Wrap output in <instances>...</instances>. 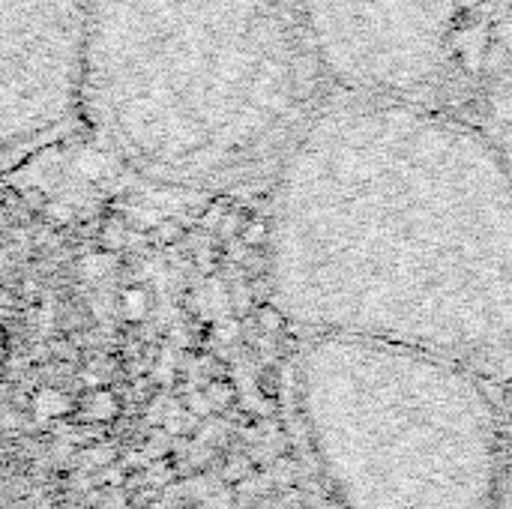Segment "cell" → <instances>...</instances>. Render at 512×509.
<instances>
[{
  "label": "cell",
  "instance_id": "1",
  "mask_svg": "<svg viewBox=\"0 0 512 509\" xmlns=\"http://www.w3.org/2000/svg\"><path fill=\"white\" fill-rule=\"evenodd\" d=\"M270 249L276 300L312 339L456 363L512 351V171L420 102L318 111L285 150Z\"/></svg>",
  "mask_w": 512,
  "mask_h": 509
},
{
  "label": "cell",
  "instance_id": "6",
  "mask_svg": "<svg viewBox=\"0 0 512 509\" xmlns=\"http://www.w3.org/2000/svg\"><path fill=\"white\" fill-rule=\"evenodd\" d=\"M489 63L501 66L504 72H512V0H498Z\"/></svg>",
  "mask_w": 512,
  "mask_h": 509
},
{
  "label": "cell",
  "instance_id": "3",
  "mask_svg": "<svg viewBox=\"0 0 512 509\" xmlns=\"http://www.w3.org/2000/svg\"><path fill=\"white\" fill-rule=\"evenodd\" d=\"M297 393L348 509H486L495 414L462 363L315 336L297 363Z\"/></svg>",
  "mask_w": 512,
  "mask_h": 509
},
{
  "label": "cell",
  "instance_id": "4",
  "mask_svg": "<svg viewBox=\"0 0 512 509\" xmlns=\"http://www.w3.org/2000/svg\"><path fill=\"white\" fill-rule=\"evenodd\" d=\"M324 78L417 102L489 63L498 0H294Z\"/></svg>",
  "mask_w": 512,
  "mask_h": 509
},
{
  "label": "cell",
  "instance_id": "5",
  "mask_svg": "<svg viewBox=\"0 0 512 509\" xmlns=\"http://www.w3.org/2000/svg\"><path fill=\"white\" fill-rule=\"evenodd\" d=\"M93 0H0L6 153L63 126L84 99Z\"/></svg>",
  "mask_w": 512,
  "mask_h": 509
},
{
  "label": "cell",
  "instance_id": "2",
  "mask_svg": "<svg viewBox=\"0 0 512 509\" xmlns=\"http://www.w3.org/2000/svg\"><path fill=\"white\" fill-rule=\"evenodd\" d=\"M318 75L294 0H93L81 108L141 174L216 183L294 144Z\"/></svg>",
  "mask_w": 512,
  "mask_h": 509
}]
</instances>
